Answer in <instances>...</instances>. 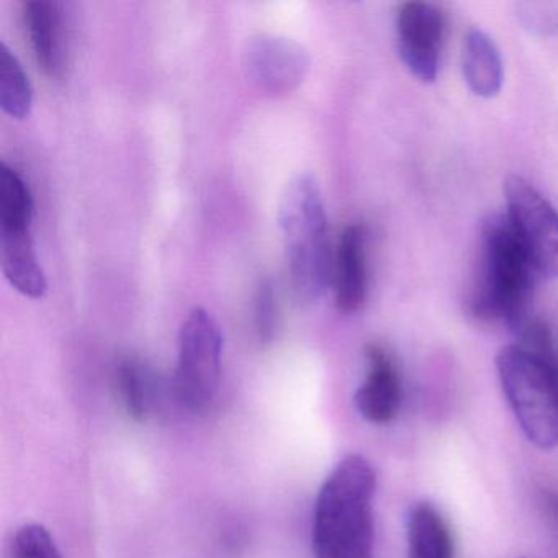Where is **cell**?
<instances>
[{"label": "cell", "mask_w": 558, "mask_h": 558, "mask_svg": "<svg viewBox=\"0 0 558 558\" xmlns=\"http://www.w3.org/2000/svg\"><path fill=\"white\" fill-rule=\"evenodd\" d=\"M496 357L499 381L529 442L558 446V351L550 328L529 316Z\"/></svg>", "instance_id": "cell-1"}, {"label": "cell", "mask_w": 558, "mask_h": 558, "mask_svg": "<svg viewBox=\"0 0 558 558\" xmlns=\"http://www.w3.org/2000/svg\"><path fill=\"white\" fill-rule=\"evenodd\" d=\"M377 476L362 456H349L323 483L313 514L316 558H372Z\"/></svg>", "instance_id": "cell-2"}, {"label": "cell", "mask_w": 558, "mask_h": 558, "mask_svg": "<svg viewBox=\"0 0 558 558\" xmlns=\"http://www.w3.org/2000/svg\"><path fill=\"white\" fill-rule=\"evenodd\" d=\"M480 243L478 276L470 312L480 322L502 323L514 332L529 318L541 274L506 214L486 217Z\"/></svg>", "instance_id": "cell-3"}, {"label": "cell", "mask_w": 558, "mask_h": 558, "mask_svg": "<svg viewBox=\"0 0 558 558\" xmlns=\"http://www.w3.org/2000/svg\"><path fill=\"white\" fill-rule=\"evenodd\" d=\"M290 282L300 305H315L331 279L328 221L322 189L312 174L289 182L279 207Z\"/></svg>", "instance_id": "cell-4"}, {"label": "cell", "mask_w": 558, "mask_h": 558, "mask_svg": "<svg viewBox=\"0 0 558 558\" xmlns=\"http://www.w3.org/2000/svg\"><path fill=\"white\" fill-rule=\"evenodd\" d=\"M221 355L223 336L220 326L207 310H192L179 332L174 381L179 403L185 410L202 413L217 397Z\"/></svg>", "instance_id": "cell-5"}, {"label": "cell", "mask_w": 558, "mask_h": 558, "mask_svg": "<svg viewBox=\"0 0 558 558\" xmlns=\"http://www.w3.org/2000/svg\"><path fill=\"white\" fill-rule=\"evenodd\" d=\"M506 217L542 279L558 277V211L521 175L505 182Z\"/></svg>", "instance_id": "cell-6"}, {"label": "cell", "mask_w": 558, "mask_h": 558, "mask_svg": "<svg viewBox=\"0 0 558 558\" xmlns=\"http://www.w3.org/2000/svg\"><path fill=\"white\" fill-rule=\"evenodd\" d=\"M308 51L299 41L280 35L260 34L247 41L244 71L259 93L286 96L300 86L310 70Z\"/></svg>", "instance_id": "cell-7"}, {"label": "cell", "mask_w": 558, "mask_h": 558, "mask_svg": "<svg viewBox=\"0 0 558 558\" xmlns=\"http://www.w3.org/2000/svg\"><path fill=\"white\" fill-rule=\"evenodd\" d=\"M444 31L446 19L429 2H407L398 9V53L407 70L421 83L436 81Z\"/></svg>", "instance_id": "cell-8"}, {"label": "cell", "mask_w": 558, "mask_h": 558, "mask_svg": "<svg viewBox=\"0 0 558 558\" xmlns=\"http://www.w3.org/2000/svg\"><path fill=\"white\" fill-rule=\"evenodd\" d=\"M367 374L355 391V408L372 424H387L397 417L403 398L401 375L390 352L380 344L365 348Z\"/></svg>", "instance_id": "cell-9"}, {"label": "cell", "mask_w": 558, "mask_h": 558, "mask_svg": "<svg viewBox=\"0 0 558 558\" xmlns=\"http://www.w3.org/2000/svg\"><path fill=\"white\" fill-rule=\"evenodd\" d=\"M31 221L0 223V254L2 272L12 287L28 299H44L48 290L47 277L38 263L32 240Z\"/></svg>", "instance_id": "cell-10"}, {"label": "cell", "mask_w": 558, "mask_h": 558, "mask_svg": "<svg viewBox=\"0 0 558 558\" xmlns=\"http://www.w3.org/2000/svg\"><path fill=\"white\" fill-rule=\"evenodd\" d=\"M24 24L38 66L48 77L63 76L68 48L60 2L28 0L24 4Z\"/></svg>", "instance_id": "cell-11"}, {"label": "cell", "mask_w": 558, "mask_h": 558, "mask_svg": "<svg viewBox=\"0 0 558 558\" xmlns=\"http://www.w3.org/2000/svg\"><path fill=\"white\" fill-rule=\"evenodd\" d=\"M332 267L336 306L348 315L359 312L368 293L367 250L362 227L351 225L342 231Z\"/></svg>", "instance_id": "cell-12"}, {"label": "cell", "mask_w": 558, "mask_h": 558, "mask_svg": "<svg viewBox=\"0 0 558 558\" xmlns=\"http://www.w3.org/2000/svg\"><path fill=\"white\" fill-rule=\"evenodd\" d=\"M463 76L470 90L483 99L498 96L502 86V61L492 38L480 31L470 28L463 41Z\"/></svg>", "instance_id": "cell-13"}, {"label": "cell", "mask_w": 558, "mask_h": 558, "mask_svg": "<svg viewBox=\"0 0 558 558\" xmlns=\"http://www.w3.org/2000/svg\"><path fill=\"white\" fill-rule=\"evenodd\" d=\"M408 558H453L449 524L430 502L411 506L407 525Z\"/></svg>", "instance_id": "cell-14"}, {"label": "cell", "mask_w": 558, "mask_h": 558, "mask_svg": "<svg viewBox=\"0 0 558 558\" xmlns=\"http://www.w3.org/2000/svg\"><path fill=\"white\" fill-rule=\"evenodd\" d=\"M116 384L129 416L138 423L146 421L155 403V384L148 368L136 359H123L117 365Z\"/></svg>", "instance_id": "cell-15"}, {"label": "cell", "mask_w": 558, "mask_h": 558, "mask_svg": "<svg viewBox=\"0 0 558 558\" xmlns=\"http://www.w3.org/2000/svg\"><path fill=\"white\" fill-rule=\"evenodd\" d=\"M34 90L19 58L0 44V107L9 117L24 120L31 113Z\"/></svg>", "instance_id": "cell-16"}, {"label": "cell", "mask_w": 558, "mask_h": 558, "mask_svg": "<svg viewBox=\"0 0 558 558\" xmlns=\"http://www.w3.org/2000/svg\"><path fill=\"white\" fill-rule=\"evenodd\" d=\"M14 558H61L53 535L40 524L19 529L12 544Z\"/></svg>", "instance_id": "cell-17"}, {"label": "cell", "mask_w": 558, "mask_h": 558, "mask_svg": "<svg viewBox=\"0 0 558 558\" xmlns=\"http://www.w3.org/2000/svg\"><path fill=\"white\" fill-rule=\"evenodd\" d=\"M254 323L260 342H270L279 325V305H277L276 286L269 277L260 280L254 299Z\"/></svg>", "instance_id": "cell-18"}, {"label": "cell", "mask_w": 558, "mask_h": 558, "mask_svg": "<svg viewBox=\"0 0 558 558\" xmlns=\"http://www.w3.org/2000/svg\"><path fill=\"white\" fill-rule=\"evenodd\" d=\"M519 17L529 31L541 35L557 34L558 5L555 4H521Z\"/></svg>", "instance_id": "cell-19"}, {"label": "cell", "mask_w": 558, "mask_h": 558, "mask_svg": "<svg viewBox=\"0 0 558 558\" xmlns=\"http://www.w3.org/2000/svg\"><path fill=\"white\" fill-rule=\"evenodd\" d=\"M545 508H547L548 515H550L551 521H554L555 527L558 529V496L545 495Z\"/></svg>", "instance_id": "cell-20"}]
</instances>
